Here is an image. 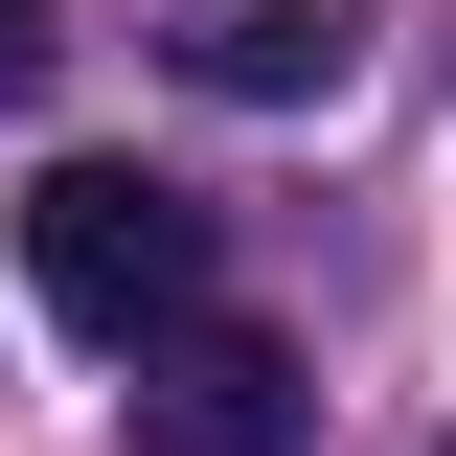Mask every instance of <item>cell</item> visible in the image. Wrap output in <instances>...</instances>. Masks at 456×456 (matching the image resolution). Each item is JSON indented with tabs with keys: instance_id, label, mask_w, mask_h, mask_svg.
<instances>
[{
	"instance_id": "obj_4",
	"label": "cell",
	"mask_w": 456,
	"mask_h": 456,
	"mask_svg": "<svg viewBox=\"0 0 456 456\" xmlns=\"http://www.w3.org/2000/svg\"><path fill=\"white\" fill-rule=\"evenodd\" d=\"M69 69V0H0V92H46Z\"/></svg>"
},
{
	"instance_id": "obj_3",
	"label": "cell",
	"mask_w": 456,
	"mask_h": 456,
	"mask_svg": "<svg viewBox=\"0 0 456 456\" xmlns=\"http://www.w3.org/2000/svg\"><path fill=\"white\" fill-rule=\"evenodd\" d=\"M160 46H183V92H228V114H320L342 69H365V0H183Z\"/></svg>"
},
{
	"instance_id": "obj_1",
	"label": "cell",
	"mask_w": 456,
	"mask_h": 456,
	"mask_svg": "<svg viewBox=\"0 0 456 456\" xmlns=\"http://www.w3.org/2000/svg\"><path fill=\"white\" fill-rule=\"evenodd\" d=\"M23 297H46L69 342H114V365H137V342L206 320V206H183V183H137V160H46V183H23Z\"/></svg>"
},
{
	"instance_id": "obj_2",
	"label": "cell",
	"mask_w": 456,
	"mask_h": 456,
	"mask_svg": "<svg viewBox=\"0 0 456 456\" xmlns=\"http://www.w3.org/2000/svg\"><path fill=\"white\" fill-rule=\"evenodd\" d=\"M137 456H297V342H274V320L137 342Z\"/></svg>"
}]
</instances>
